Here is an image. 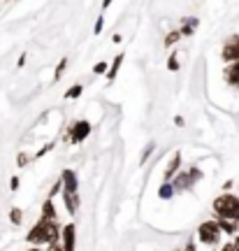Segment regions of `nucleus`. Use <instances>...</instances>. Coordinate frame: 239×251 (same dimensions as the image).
Returning <instances> with one entry per match:
<instances>
[{
    "label": "nucleus",
    "instance_id": "12",
    "mask_svg": "<svg viewBox=\"0 0 239 251\" xmlns=\"http://www.w3.org/2000/svg\"><path fill=\"white\" fill-rule=\"evenodd\" d=\"M179 37H181V30H174V33H169V35H167V40H165V45H167V47H172V45H174V42H177V40H179Z\"/></svg>",
    "mask_w": 239,
    "mask_h": 251
},
{
    "label": "nucleus",
    "instance_id": "19",
    "mask_svg": "<svg viewBox=\"0 0 239 251\" xmlns=\"http://www.w3.org/2000/svg\"><path fill=\"white\" fill-rule=\"evenodd\" d=\"M65 63H68V61H65V58H63V61H61V65H58V70H56V77H61L63 68H65Z\"/></svg>",
    "mask_w": 239,
    "mask_h": 251
},
{
    "label": "nucleus",
    "instance_id": "17",
    "mask_svg": "<svg viewBox=\"0 0 239 251\" xmlns=\"http://www.w3.org/2000/svg\"><path fill=\"white\" fill-rule=\"evenodd\" d=\"M179 68V63H177V56H172V58H169V70H177Z\"/></svg>",
    "mask_w": 239,
    "mask_h": 251
},
{
    "label": "nucleus",
    "instance_id": "5",
    "mask_svg": "<svg viewBox=\"0 0 239 251\" xmlns=\"http://www.w3.org/2000/svg\"><path fill=\"white\" fill-rule=\"evenodd\" d=\"M89 133H91V126L86 124V121H79V124H74V128L70 130V137H72V142H81Z\"/></svg>",
    "mask_w": 239,
    "mask_h": 251
},
{
    "label": "nucleus",
    "instance_id": "8",
    "mask_svg": "<svg viewBox=\"0 0 239 251\" xmlns=\"http://www.w3.org/2000/svg\"><path fill=\"white\" fill-rule=\"evenodd\" d=\"M193 179H200V170H191L186 177H179V179L174 181V186H177V188H186V186H191V181H193Z\"/></svg>",
    "mask_w": 239,
    "mask_h": 251
},
{
    "label": "nucleus",
    "instance_id": "13",
    "mask_svg": "<svg viewBox=\"0 0 239 251\" xmlns=\"http://www.w3.org/2000/svg\"><path fill=\"white\" fill-rule=\"evenodd\" d=\"M172 191H174V188L169 186V184H165V186L160 188V198H163V200H167V198H172Z\"/></svg>",
    "mask_w": 239,
    "mask_h": 251
},
{
    "label": "nucleus",
    "instance_id": "26",
    "mask_svg": "<svg viewBox=\"0 0 239 251\" xmlns=\"http://www.w3.org/2000/svg\"><path fill=\"white\" fill-rule=\"evenodd\" d=\"M53 251H63V249H61V247H53Z\"/></svg>",
    "mask_w": 239,
    "mask_h": 251
},
{
    "label": "nucleus",
    "instance_id": "6",
    "mask_svg": "<svg viewBox=\"0 0 239 251\" xmlns=\"http://www.w3.org/2000/svg\"><path fill=\"white\" fill-rule=\"evenodd\" d=\"M223 56L228 58V61H239V37H235V40H230L228 45H225V49H223Z\"/></svg>",
    "mask_w": 239,
    "mask_h": 251
},
{
    "label": "nucleus",
    "instance_id": "24",
    "mask_svg": "<svg viewBox=\"0 0 239 251\" xmlns=\"http://www.w3.org/2000/svg\"><path fill=\"white\" fill-rule=\"evenodd\" d=\"M186 251H195V249H193V244H188V247H186Z\"/></svg>",
    "mask_w": 239,
    "mask_h": 251
},
{
    "label": "nucleus",
    "instance_id": "25",
    "mask_svg": "<svg viewBox=\"0 0 239 251\" xmlns=\"http://www.w3.org/2000/svg\"><path fill=\"white\" fill-rule=\"evenodd\" d=\"M235 251H239V240H237V242H235Z\"/></svg>",
    "mask_w": 239,
    "mask_h": 251
},
{
    "label": "nucleus",
    "instance_id": "2",
    "mask_svg": "<svg viewBox=\"0 0 239 251\" xmlns=\"http://www.w3.org/2000/svg\"><path fill=\"white\" fill-rule=\"evenodd\" d=\"M214 209L223 221H239V200L235 196H221L214 202Z\"/></svg>",
    "mask_w": 239,
    "mask_h": 251
},
{
    "label": "nucleus",
    "instance_id": "21",
    "mask_svg": "<svg viewBox=\"0 0 239 251\" xmlns=\"http://www.w3.org/2000/svg\"><path fill=\"white\" fill-rule=\"evenodd\" d=\"M26 161H28L26 153H21V156H19V165H26Z\"/></svg>",
    "mask_w": 239,
    "mask_h": 251
},
{
    "label": "nucleus",
    "instance_id": "16",
    "mask_svg": "<svg viewBox=\"0 0 239 251\" xmlns=\"http://www.w3.org/2000/svg\"><path fill=\"white\" fill-rule=\"evenodd\" d=\"M79 93H81V86H74V89L68 91V98H77Z\"/></svg>",
    "mask_w": 239,
    "mask_h": 251
},
{
    "label": "nucleus",
    "instance_id": "3",
    "mask_svg": "<svg viewBox=\"0 0 239 251\" xmlns=\"http://www.w3.org/2000/svg\"><path fill=\"white\" fill-rule=\"evenodd\" d=\"M63 186H65V207H68V212L74 214L77 212V177H74V172L72 170H65L63 172Z\"/></svg>",
    "mask_w": 239,
    "mask_h": 251
},
{
    "label": "nucleus",
    "instance_id": "15",
    "mask_svg": "<svg viewBox=\"0 0 239 251\" xmlns=\"http://www.w3.org/2000/svg\"><path fill=\"white\" fill-rule=\"evenodd\" d=\"M12 224H21V209H12Z\"/></svg>",
    "mask_w": 239,
    "mask_h": 251
},
{
    "label": "nucleus",
    "instance_id": "1",
    "mask_svg": "<svg viewBox=\"0 0 239 251\" xmlns=\"http://www.w3.org/2000/svg\"><path fill=\"white\" fill-rule=\"evenodd\" d=\"M58 237V228L53 221L49 219H42L40 224H35V228L28 233V242L33 244H45V242H53Z\"/></svg>",
    "mask_w": 239,
    "mask_h": 251
},
{
    "label": "nucleus",
    "instance_id": "14",
    "mask_svg": "<svg viewBox=\"0 0 239 251\" xmlns=\"http://www.w3.org/2000/svg\"><path fill=\"white\" fill-rule=\"evenodd\" d=\"M121 61H123V56L119 54V56H116V61H114V68H112V72H109V79H114V77H116V70H119V63H121Z\"/></svg>",
    "mask_w": 239,
    "mask_h": 251
},
{
    "label": "nucleus",
    "instance_id": "10",
    "mask_svg": "<svg viewBox=\"0 0 239 251\" xmlns=\"http://www.w3.org/2000/svg\"><path fill=\"white\" fill-rule=\"evenodd\" d=\"M42 214H45V219L53 221V216H56V212H53V202H51V200H47L45 205H42Z\"/></svg>",
    "mask_w": 239,
    "mask_h": 251
},
{
    "label": "nucleus",
    "instance_id": "18",
    "mask_svg": "<svg viewBox=\"0 0 239 251\" xmlns=\"http://www.w3.org/2000/svg\"><path fill=\"white\" fill-rule=\"evenodd\" d=\"M105 70H107V63H100V65L93 68V72H97V75H100V72H105Z\"/></svg>",
    "mask_w": 239,
    "mask_h": 251
},
{
    "label": "nucleus",
    "instance_id": "23",
    "mask_svg": "<svg viewBox=\"0 0 239 251\" xmlns=\"http://www.w3.org/2000/svg\"><path fill=\"white\" fill-rule=\"evenodd\" d=\"M109 2H112V0H105V2H102V7H109Z\"/></svg>",
    "mask_w": 239,
    "mask_h": 251
},
{
    "label": "nucleus",
    "instance_id": "11",
    "mask_svg": "<svg viewBox=\"0 0 239 251\" xmlns=\"http://www.w3.org/2000/svg\"><path fill=\"white\" fill-rule=\"evenodd\" d=\"M218 228H223L225 233H235V230H237V221H223V219H221Z\"/></svg>",
    "mask_w": 239,
    "mask_h": 251
},
{
    "label": "nucleus",
    "instance_id": "20",
    "mask_svg": "<svg viewBox=\"0 0 239 251\" xmlns=\"http://www.w3.org/2000/svg\"><path fill=\"white\" fill-rule=\"evenodd\" d=\"M100 30H102V17L97 19V24H96V33H100Z\"/></svg>",
    "mask_w": 239,
    "mask_h": 251
},
{
    "label": "nucleus",
    "instance_id": "22",
    "mask_svg": "<svg viewBox=\"0 0 239 251\" xmlns=\"http://www.w3.org/2000/svg\"><path fill=\"white\" fill-rule=\"evenodd\" d=\"M223 251H235V247H232V244H228V247H223Z\"/></svg>",
    "mask_w": 239,
    "mask_h": 251
},
{
    "label": "nucleus",
    "instance_id": "7",
    "mask_svg": "<svg viewBox=\"0 0 239 251\" xmlns=\"http://www.w3.org/2000/svg\"><path fill=\"white\" fill-rule=\"evenodd\" d=\"M63 251H74V226L63 228Z\"/></svg>",
    "mask_w": 239,
    "mask_h": 251
},
{
    "label": "nucleus",
    "instance_id": "27",
    "mask_svg": "<svg viewBox=\"0 0 239 251\" xmlns=\"http://www.w3.org/2000/svg\"><path fill=\"white\" fill-rule=\"evenodd\" d=\"M28 251H40V249H28Z\"/></svg>",
    "mask_w": 239,
    "mask_h": 251
},
{
    "label": "nucleus",
    "instance_id": "9",
    "mask_svg": "<svg viewBox=\"0 0 239 251\" xmlns=\"http://www.w3.org/2000/svg\"><path fill=\"white\" fill-rule=\"evenodd\" d=\"M179 165H181V156H174V158H172V163H169V168H167V172H165V177H167V179H172V177H174V172H177V168Z\"/></svg>",
    "mask_w": 239,
    "mask_h": 251
},
{
    "label": "nucleus",
    "instance_id": "4",
    "mask_svg": "<svg viewBox=\"0 0 239 251\" xmlns=\"http://www.w3.org/2000/svg\"><path fill=\"white\" fill-rule=\"evenodd\" d=\"M218 224L216 221H204L202 226H200V230H197V235H200V240H202L204 244H214L216 240H218Z\"/></svg>",
    "mask_w": 239,
    "mask_h": 251
}]
</instances>
